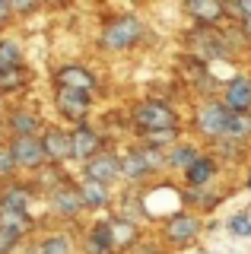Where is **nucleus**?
<instances>
[{"label": "nucleus", "mask_w": 251, "mask_h": 254, "mask_svg": "<svg viewBox=\"0 0 251 254\" xmlns=\"http://www.w3.org/2000/svg\"><path fill=\"white\" fill-rule=\"evenodd\" d=\"M29 203H32V190L26 185H6L0 190V206L3 210H13V213H29Z\"/></svg>", "instance_id": "nucleus-22"}, {"label": "nucleus", "mask_w": 251, "mask_h": 254, "mask_svg": "<svg viewBox=\"0 0 251 254\" xmlns=\"http://www.w3.org/2000/svg\"><path fill=\"white\" fill-rule=\"evenodd\" d=\"M51 210L58 213L61 219H76V216H80L86 206H83V200H80V190H76V185L64 181V185L54 188V190H51Z\"/></svg>", "instance_id": "nucleus-15"}, {"label": "nucleus", "mask_w": 251, "mask_h": 254, "mask_svg": "<svg viewBox=\"0 0 251 254\" xmlns=\"http://www.w3.org/2000/svg\"><path fill=\"white\" fill-rule=\"evenodd\" d=\"M203 235V216L200 213H191V210H175L169 213L166 219H162L159 226V238L162 245L172 251V248H191V245H197V238Z\"/></svg>", "instance_id": "nucleus-5"}, {"label": "nucleus", "mask_w": 251, "mask_h": 254, "mask_svg": "<svg viewBox=\"0 0 251 254\" xmlns=\"http://www.w3.org/2000/svg\"><path fill=\"white\" fill-rule=\"evenodd\" d=\"M10 13H13V6L6 3V0H0V26H6V22H10Z\"/></svg>", "instance_id": "nucleus-31"}, {"label": "nucleus", "mask_w": 251, "mask_h": 254, "mask_svg": "<svg viewBox=\"0 0 251 254\" xmlns=\"http://www.w3.org/2000/svg\"><path fill=\"white\" fill-rule=\"evenodd\" d=\"M42 149H45V159H48V162H54V165L73 159L70 130H64V127H48V130L42 133Z\"/></svg>", "instance_id": "nucleus-14"}, {"label": "nucleus", "mask_w": 251, "mask_h": 254, "mask_svg": "<svg viewBox=\"0 0 251 254\" xmlns=\"http://www.w3.org/2000/svg\"><path fill=\"white\" fill-rule=\"evenodd\" d=\"M200 153H203L200 143H194V140H178L172 149H166V169H169V172L185 175L194 162H197V156H200Z\"/></svg>", "instance_id": "nucleus-17"}, {"label": "nucleus", "mask_w": 251, "mask_h": 254, "mask_svg": "<svg viewBox=\"0 0 251 254\" xmlns=\"http://www.w3.org/2000/svg\"><path fill=\"white\" fill-rule=\"evenodd\" d=\"M194 254H213V251H203V248H197V251H194Z\"/></svg>", "instance_id": "nucleus-37"}, {"label": "nucleus", "mask_w": 251, "mask_h": 254, "mask_svg": "<svg viewBox=\"0 0 251 254\" xmlns=\"http://www.w3.org/2000/svg\"><path fill=\"white\" fill-rule=\"evenodd\" d=\"M26 83H29L26 67H6V70H0V92H19V89H26Z\"/></svg>", "instance_id": "nucleus-26"}, {"label": "nucleus", "mask_w": 251, "mask_h": 254, "mask_svg": "<svg viewBox=\"0 0 251 254\" xmlns=\"http://www.w3.org/2000/svg\"><path fill=\"white\" fill-rule=\"evenodd\" d=\"M83 178L112 188L115 181H121V153H115V149H102L99 156H92L89 162H83Z\"/></svg>", "instance_id": "nucleus-7"}, {"label": "nucleus", "mask_w": 251, "mask_h": 254, "mask_svg": "<svg viewBox=\"0 0 251 254\" xmlns=\"http://www.w3.org/2000/svg\"><path fill=\"white\" fill-rule=\"evenodd\" d=\"M112 232H115V248L118 254H130L137 248V242L143 238V232H140V226L134 219H127V216H115L112 219Z\"/></svg>", "instance_id": "nucleus-20"}, {"label": "nucleus", "mask_w": 251, "mask_h": 254, "mask_svg": "<svg viewBox=\"0 0 251 254\" xmlns=\"http://www.w3.org/2000/svg\"><path fill=\"white\" fill-rule=\"evenodd\" d=\"M10 6H13V13H35L38 10L35 3H10Z\"/></svg>", "instance_id": "nucleus-32"}, {"label": "nucleus", "mask_w": 251, "mask_h": 254, "mask_svg": "<svg viewBox=\"0 0 251 254\" xmlns=\"http://www.w3.org/2000/svg\"><path fill=\"white\" fill-rule=\"evenodd\" d=\"M169 172L166 169V153H159V149L153 146H143V143H134V146H127L121 153V181H127V185L134 188H146L156 175Z\"/></svg>", "instance_id": "nucleus-4"}, {"label": "nucleus", "mask_w": 251, "mask_h": 254, "mask_svg": "<svg viewBox=\"0 0 251 254\" xmlns=\"http://www.w3.org/2000/svg\"><path fill=\"white\" fill-rule=\"evenodd\" d=\"M10 130H13V137H38L42 118L32 115V111H13L10 115Z\"/></svg>", "instance_id": "nucleus-24"}, {"label": "nucleus", "mask_w": 251, "mask_h": 254, "mask_svg": "<svg viewBox=\"0 0 251 254\" xmlns=\"http://www.w3.org/2000/svg\"><path fill=\"white\" fill-rule=\"evenodd\" d=\"M150 38V22L137 13H121L108 19L99 32V51L105 54H127Z\"/></svg>", "instance_id": "nucleus-2"}, {"label": "nucleus", "mask_w": 251, "mask_h": 254, "mask_svg": "<svg viewBox=\"0 0 251 254\" xmlns=\"http://www.w3.org/2000/svg\"><path fill=\"white\" fill-rule=\"evenodd\" d=\"M216 102L232 115L248 118L251 115V73H235L226 83H219Z\"/></svg>", "instance_id": "nucleus-6"}, {"label": "nucleus", "mask_w": 251, "mask_h": 254, "mask_svg": "<svg viewBox=\"0 0 251 254\" xmlns=\"http://www.w3.org/2000/svg\"><path fill=\"white\" fill-rule=\"evenodd\" d=\"M210 153L219 159V165H239L245 162L248 156V143H239V140H219L210 146Z\"/></svg>", "instance_id": "nucleus-23"}, {"label": "nucleus", "mask_w": 251, "mask_h": 254, "mask_svg": "<svg viewBox=\"0 0 251 254\" xmlns=\"http://www.w3.org/2000/svg\"><path fill=\"white\" fill-rule=\"evenodd\" d=\"M70 143H73V159H80V162H89L92 156H99L102 149H105V137H102V130L92 127L89 121L73 124V130H70Z\"/></svg>", "instance_id": "nucleus-10"}, {"label": "nucleus", "mask_w": 251, "mask_h": 254, "mask_svg": "<svg viewBox=\"0 0 251 254\" xmlns=\"http://www.w3.org/2000/svg\"><path fill=\"white\" fill-rule=\"evenodd\" d=\"M219 175H223L219 159L210 153V149H203V153L197 156V162L182 175V185L185 188H213L216 181H219Z\"/></svg>", "instance_id": "nucleus-9"}, {"label": "nucleus", "mask_w": 251, "mask_h": 254, "mask_svg": "<svg viewBox=\"0 0 251 254\" xmlns=\"http://www.w3.org/2000/svg\"><path fill=\"white\" fill-rule=\"evenodd\" d=\"M245 188L251 190V165H248V169H245Z\"/></svg>", "instance_id": "nucleus-35"}, {"label": "nucleus", "mask_w": 251, "mask_h": 254, "mask_svg": "<svg viewBox=\"0 0 251 254\" xmlns=\"http://www.w3.org/2000/svg\"><path fill=\"white\" fill-rule=\"evenodd\" d=\"M86 254H118L115 248V232H112V219H96L86 229Z\"/></svg>", "instance_id": "nucleus-16"}, {"label": "nucleus", "mask_w": 251, "mask_h": 254, "mask_svg": "<svg viewBox=\"0 0 251 254\" xmlns=\"http://www.w3.org/2000/svg\"><path fill=\"white\" fill-rule=\"evenodd\" d=\"M92 95L89 92H76V89H58L54 92V105H58V115L67 118L73 124H83L92 111Z\"/></svg>", "instance_id": "nucleus-8"}, {"label": "nucleus", "mask_w": 251, "mask_h": 254, "mask_svg": "<svg viewBox=\"0 0 251 254\" xmlns=\"http://www.w3.org/2000/svg\"><path fill=\"white\" fill-rule=\"evenodd\" d=\"M13 169H16V162H13L10 149H0V178H10Z\"/></svg>", "instance_id": "nucleus-30"}, {"label": "nucleus", "mask_w": 251, "mask_h": 254, "mask_svg": "<svg viewBox=\"0 0 251 254\" xmlns=\"http://www.w3.org/2000/svg\"><path fill=\"white\" fill-rule=\"evenodd\" d=\"M219 200H223V194H219L216 188H182V206L191 213H213Z\"/></svg>", "instance_id": "nucleus-18"}, {"label": "nucleus", "mask_w": 251, "mask_h": 254, "mask_svg": "<svg viewBox=\"0 0 251 254\" xmlns=\"http://www.w3.org/2000/svg\"><path fill=\"white\" fill-rule=\"evenodd\" d=\"M245 19H251V0H242V22H245ZM242 22H239V26H242Z\"/></svg>", "instance_id": "nucleus-34"}, {"label": "nucleus", "mask_w": 251, "mask_h": 254, "mask_svg": "<svg viewBox=\"0 0 251 254\" xmlns=\"http://www.w3.org/2000/svg\"><path fill=\"white\" fill-rule=\"evenodd\" d=\"M226 232L232 238H251V213L248 210H239L226 219Z\"/></svg>", "instance_id": "nucleus-27"}, {"label": "nucleus", "mask_w": 251, "mask_h": 254, "mask_svg": "<svg viewBox=\"0 0 251 254\" xmlns=\"http://www.w3.org/2000/svg\"><path fill=\"white\" fill-rule=\"evenodd\" d=\"M130 127L137 130V137H150V133H162V130H182V111L166 99H137L130 105Z\"/></svg>", "instance_id": "nucleus-3"}, {"label": "nucleus", "mask_w": 251, "mask_h": 254, "mask_svg": "<svg viewBox=\"0 0 251 254\" xmlns=\"http://www.w3.org/2000/svg\"><path fill=\"white\" fill-rule=\"evenodd\" d=\"M245 61H248V67H251V45L245 48Z\"/></svg>", "instance_id": "nucleus-36"}, {"label": "nucleus", "mask_w": 251, "mask_h": 254, "mask_svg": "<svg viewBox=\"0 0 251 254\" xmlns=\"http://www.w3.org/2000/svg\"><path fill=\"white\" fill-rule=\"evenodd\" d=\"M38 254H73V238L67 232H51L38 242Z\"/></svg>", "instance_id": "nucleus-25"}, {"label": "nucleus", "mask_w": 251, "mask_h": 254, "mask_svg": "<svg viewBox=\"0 0 251 254\" xmlns=\"http://www.w3.org/2000/svg\"><path fill=\"white\" fill-rule=\"evenodd\" d=\"M76 190H80V200L89 213H102V210L112 206V188H105V185H96V181L83 178L80 185H76Z\"/></svg>", "instance_id": "nucleus-21"}, {"label": "nucleus", "mask_w": 251, "mask_h": 254, "mask_svg": "<svg viewBox=\"0 0 251 254\" xmlns=\"http://www.w3.org/2000/svg\"><path fill=\"white\" fill-rule=\"evenodd\" d=\"M248 124H251V115H248Z\"/></svg>", "instance_id": "nucleus-38"}, {"label": "nucleus", "mask_w": 251, "mask_h": 254, "mask_svg": "<svg viewBox=\"0 0 251 254\" xmlns=\"http://www.w3.org/2000/svg\"><path fill=\"white\" fill-rule=\"evenodd\" d=\"M182 10L191 16V26L200 29H223L226 26V10L219 0H188Z\"/></svg>", "instance_id": "nucleus-12"}, {"label": "nucleus", "mask_w": 251, "mask_h": 254, "mask_svg": "<svg viewBox=\"0 0 251 254\" xmlns=\"http://www.w3.org/2000/svg\"><path fill=\"white\" fill-rule=\"evenodd\" d=\"M239 29H242V35H245V45H251V19H245Z\"/></svg>", "instance_id": "nucleus-33"}, {"label": "nucleus", "mask_w": 251, "mask_h": 254, "mask_svg": "<svg viewBox=\"0 0 251 254\" xmlns=\"http://www.w3.org/2000/svg\"><path fill=\"white\" fill-rule=\"evenodd\" d=\"M191 130L197 133L200 140H207L210 146L219 140H239V143H248L251 137V124L248 118H239L232 111H226L216 99H203L191 115Z\"/></svg>", "instance_id": "nucleus-1"}, {"label": "nucleus", "mask_w": 251, "mask_h": 254, "mask_svg": "<svg viewBox=\"0 0 251 254\" xmlns=\"http://www.w3.org/2000/svg\"><path fill=\"white\" fill-rule=\"evenodd\" d=\"M130 254H169V248L162 245V238H159V242H156V238H150V242H146V238H140L137 248L130 251Z\"/></svg>", "instance_id": "nucleus-29"}, {"label": "nucleus", "mask_w": 251, "mask_h": 254, "mask_svg": "<svg viewBox=\"0 0 251 254\" xmlns=\"http://www.w3.org/2000/svg\"><path fill=\"white\" fill-rule=\"evenodd\" d=\"M10 156L16 162V169H42L48 159H45V149H42V137H13L10 140Z\"/></svg>", "instance_id": "nucleus-13"}, {"label": "nucleus", "mask_w": 251, "mask_h": 254, "mask_svg": "<svg viewBox=\"0 0 251 254\" xmlns=\"http://www.w3.org/2000/svg\"><path fill=\"white\" fill-rule=\"evenodd\" d=\"M32 232V216L29 213H13V210H3L0 206V238L6 245H16L19 238H26Z\"/></svg>", "instance_id": "nucleus-19"}, {"label": "nucleus", "mask_w": 251, "mask_h": 254, "mask_svg": "<svg viewBox=\"0 0 251 254\" xmlns=\"http://www.w3.org/2000/svg\"><path fill=\"white\" fill-rule=\"evenodd\" d=\"M22 67V48L16 42H0V70Z\"/></svg>", "instance_id": "nucleus-28"}, {"label": "nucleus", "mask_w": 251, "mask_h": 254, "mask_svg": "<svg viewBox=\"0 0 251 254\" xmlns=\"http://www.w3.org/2000/svg\"><path fill=\"white\" fill-rule=\"evenodd\" d=\"M54 86L58 89H76V92H96L99 89V76L92 73L89 67H83V64H64V67H58V73H54Z\"/></svg>", "instance_id": "nucleus-11"}]
</instances>
